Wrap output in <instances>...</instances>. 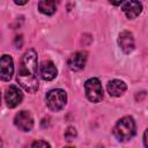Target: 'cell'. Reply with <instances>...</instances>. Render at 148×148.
<instances>
[{"label":"cell","mask_w":148,"mask_h":148,"mask_svg":"<svg viewBox=\"0 0 148 148\" xmlns=\"http://www.w3.org/2000/svg\"><path fill=\"white\" fill-rule=\"evenodd\" d=\"M40 77L44 81H51L57 76V67L51 60H44L39 66Z\"/></svg>","instance_id":"30bf717a"},{"label":"cell","mask_w":148,"mask_h":148,"mask_svg":"<svg viewBox=\"0 0 148 148\" xmlns=\"http://www.w3.org/2000/svg\"><path fill=\"white\" fill-rule=\"evenodd\" d=\"M15 3H16V5H25L27 1H15Z\"/></svg>","instance_id":"e0dca14e"},{"label":"cell","mask_w":148,"mask_h":148,"mask_svg":"<svg viewBox=\"0 0 148 148\" xmlns=\"http://www.w3.org/2000/svg\"><path fill=\"white\" fill-rule=\"evenodd\" d=\"M37 53L35 50H28L20 62L18 72H17V82L18 84L28 92H36L38 89V79H37Z\"/></svg>","instance_id":"6da1fadb"},{"label":"cell","mask_w":148,"mask_h":148,"mask_svg":"<svg viewBox=\"0 0 148 148\" xmlns=\"http://www.w3.org/2000/svg\"><path fill=\"white\" fill-rule=\"evenodd\" d=\"M142 10V5L139 1H126L123 3V12L127 18H135L140 15Z\"/></svg>","instance_id":"8fae6325"},{"label":"cell","mask_w":148,"mask_h":148,"mask_svg":"<svg viewBox=\"0 0 148 148\" xmlns=\"http://www.w3.org/2000/svg\"><path fill=\"white\" fill-rule=\"evenodd\" d=\"M45 101L51 111H60L67 103V95L62 89H52L46 94Z\"/></svg>","instance_id":"3957f363"},{"label":"cell","mask_w":148,"mask_h":148,"mask_svg":"<svg viewBox=\"0 0 148 148\" xmlns=\"http://www.w3.org/2000/svg\"><path fill=\"white\" fill-rule=\"evenodd\" d=\"M113 134L119 141H127L133 138L135 134V121L132 117L125 116L120 118L114 128H113Z\"/></svg>","instance_id":"7a4b0ae2"},{"label":"cell","mask_w":148,"mask_h":148,"mask_svg":"<svg viewBox=\"0 0 148 148\" xmlns=\"http://www.w3.org/2000/svg\"><path fill=\"white\" fill-rule=\"evenodd\" d=\"M28 148H51L50 145L46 142V141H43V140H37V141H34L31 142Z\"/></svg>","instance_id":"5bb4252c"},{"label":"cell","mask_w":148,"mask_h":148,"mask_svg":"<svg viewBox=\"0 0 148 148\" xmlns=\"http://www.w3.org/2000/svg\"><path fill=\"white\" fill-rule=\"evenodd\" d=\"M87 58H88V53L86 51H77L68 58V67L74 72L81 71L82 68H84Z\"/></svg>","instance_id":"ba28073f"},{"label":"cell","mask_w":148,"mask_h":148,"mask_svg":"<svg viewBox=\"0 0 148 148\" xmlns=\"http://www.w3.org/2000/svg\"><path fill=\"white\" fill-rule=\"evenodd\" d=\"M75 136H76V130H75L74 127L69 126V127L65 131V139H66L67 141H72Z\"/></svg>","instance_id":"9a60e30c"},{"label":"cell","mask_w":148,"mask_h":148,"mask_svg":"<svg viewBox=\"0 0 148 148\" xmlns=\"http://www.w3.org/2000/svg\"><path fill=\"white\" fill-rule=\"evenodd\" d=\"M84 90L87 98L92 103H98L103 98V88L101 81L97 77L88 79L84 83Z\"/></svg>","instance_id":"277c9868"},{"label":"cell","mask_w":148,"mask_h":148,"mask_svg":"<svg viewBox=\"0 0 148 148\" xmlns=\"http://www.w3.org/2000/svg\"><path fill=\"white\" fill-rule=\"evenodd\" d=\"M127 89V86L124 81L121 80H111L109 83H108V92L110 94V96H113V97H119L121 96Z\"/></svg>","instance_id":"7c38bea8"},{"label":"cell","mask_w":148,"mask_h":148,"mask_svg":"<svg viewBox=\"0 0 148 148\" xmlns=\"http://www.w3.org/2000/svg\"><path fill=\"white\" fill-rule=\"evenodd\" d=\"M57 2L56 1H39L38 2V9L40 13L45 15H52L57 9Z\"/></svg>","instance_id":"4fadbf2b"},{"label":"cell","mask_w":148,"mask_h":148,"mask_svg":"<svg viewBox=\"0 0 148 148\" xmlns=\"http://www.w3.org/2000/svg\"><path fill=\"white\" fill-rule=\"evenodd\" d=\"M143 143H145V146L148 148V128L146 130V132H145V134H143Z\"/></svg>","instance_id":"2e32d148"},{"label":"cell","mask_w":148,"mask_h":148,"mask_svg":"<svg viewBox=\"0 0 148 148\" xmlns=\"http://www.w3.org/2000/svg\"><path fill=\"white\" fill-rule=\"evenodd\" d=\"M14 73L13 59L8 54H3L0 60V77L2 81H9Z\"/></svg>","instance_id":"52a82bcc"},{"label":"cell","mask_w":148,"mask_h":148,"mask_svg":"<svg viewBox=\"0 0 148 148\" xmlns=\"http://www.w3.org/2000/svg\"><path fill=\"white\" fill-rule=\"evenodd\" d=\"M23 99V95L21 92V90L16 87V86H9L6 89L5 92V101L8 108H15L17 106Z\"/></svg>","instance_id":"8992f818"},{"label":"cell","mask_w":148,"mask_h":148,"mask_svg":"<svg viewBox=\"0 0 148 148\" xmlns=\"http://www.w3.org/2000/svg\"><path fill=\"white\" fill-rule=\"evenodd\" d=\"M65 148H73V147H65Z\"/></svg>","instance_id":"ac0fdd59"},{"label":"cell","mask_w":148,"mask_h":148,"mask_svg":"<svg viewBox=\"0 0 148 148\" xmlns=\"http://www.w3.org/2000/svg\"><path fill=\"white\" fill-rule=\"evenodd\" d=\"M14 124L18 130H21L23 132L31 131V128L34 126V119H32L31 113L27 110L20 111L18 113H16V116L14 118Z\"/></svg>","instance_id":"5b68a950"},{"label":"cell","mask_w":148,"mask_h":148,"mask_svg":"<svg viewBox=\"0 0 148 148\" xmlns=\"http://www.w3.org/2000/svg\"><path fill=\"white\" fill-rule=\"evenodd\" d=\"M118 44L120 46V49L123 50L124 53L128 54L131 53L133 50H134V37L132 35V32L125 30V31H121L119 34V37H118Z\"/></svg>","instance_id":"9c48e42d"}]
</instances>
